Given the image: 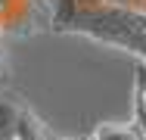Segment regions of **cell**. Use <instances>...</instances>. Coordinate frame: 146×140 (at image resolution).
I'll use <instances>...</instances> for the list:
<instances>
[{"label": "cell", "mask_w": 146, "mask_h": 140, "mask_svg": "<svg viewBox=\"0 0 146 140\" xmlns=\"http://www.w3.org/2000/svg\"><path fill=\"white\" fill-rule=\"evenodd\" d=\"M90 140H143V137L134 128V121H106L93 128Z\"/></svg>", "instance_id": "3"}, {"label": "cell", "mask_w": 146, "mask_h": 140, "mask_svg": "<svg viewBox=\"0 0 146 140\" xmlns=\"http://www.w3.org/2000/svg\"><path fill=\"white\" fill-rule=\"evenodd\" d=\"M134 128L146 140V62H140L134 72Z\"/></svg>", "instance_id": "2"}, {"label": "cell", "mask_w": 146, "mask_h": 140, "mask_svg": "<svg viewBox=\"0 0 146 140\" xmlns=\"http://www.w3.org/2000/svg\"><path fill=\"white\" fill-rule=\"evenodd\" d=\"M0 44H3V41H0Z\"/></svg>", "instance_id": "7"}, {"label": "cell", "mask_w": 146, "mask_h": 140, "mask_svg": "<svg viewBox=\"0 0 146 140\" xmlns=\"http://www.w3.org/2000/svg\"><path fill=\"white\" fill-rule=\"evenodd\" d=\"M84 140H90V137H84Z\"/></svg>", "instance_id": "6"}, {"label": "cell", "mask_w": 146, "mask_h": 140, "mask_svg": "<svg viewBox=\"0 0 146 140\" xmlns=\"http://www.w3.org/2000/svg\"><path fill=\"white\" fill-rule=\"evenodd\" d=\"M47 25L56 34H81L146 62V13L109 0H50Z\"/></svg>", "instance_id": "1"}, {"label": "cell", "mask_w": 146, "mask_h": 140, "mask_svg": "<svg viewBox=\"0 0 146 140\" xmlns=\"http://www.w3.org/2000/svg\"><path fill=\"white\" fill-rule=\"evenodd\" d=\"M59 140H65V137H59Z\"/></svg>", "instance_id": "5"}, {"label": "cell", "mask_w": 146, "mask_h": 140, "mask_svg": "<svg viewBox=\"0 0 146 140\" xmlns=\"http://www.w3.org/2000/svg\"><path fill=\"white\" fill-rule=\"evenodd\" d=\"M6 75V56H3V44H0V78Z\"/></svg>", "instance_id": "4"}]
</instances>
